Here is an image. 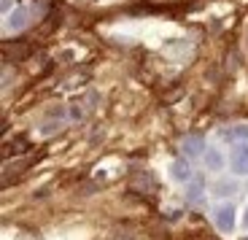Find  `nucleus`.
Returning <instances> with one entry per match:
<instances>
[{
  "instance_id": "0eeeda50",
  "label": "nucleus",
  "mask_w": 248,
  "mask_h": 240,
  "mask_svg": "<svg viewBox=\"0 0 248 240\" xmlns=\"http://www.w3.org/2000/svg\"><path fill=\"white\" fill-rule=\"evenodd\" d=\"M205 167L213 170V173L224 170V154L218 151V148H208V151H205Z\"/></svg>"
},
{
  "instance_id": "f257e3e1",
  "label": "nucleus",
  "mask_w": 248,
  "mask_h": 240,
  "mask_svg": "<svg viewBox=\"0 0 248 240\" xmlns=\"http://www.w3.org/2000/svg\"><path fill=\"white\" fill-rule=\"evenodd\" d=\"M213 224H216L218 232L230 235L232 229H235V208H232V205H218V208L213 210Z\"/></svg>"
},
{
  "instance_id": "f03ea898",
  "label": "nucleus",
  "mask_w": 248,
  "mask_h": 240,
  "mask_svg": "<svg viewBox=\"0 0 248 240\" xmlns=\"http://www.w3.org/2000/svg\"><path fill=\"white\" fill-rule=\"evenodd\" d=\"M230 165H232V173L235 176H248V141L237 143L235 148H232V154H230Z\"/></svg>"
},
{
  "instance_id": "39448f33",
  "label": "nucleus",
  "mask_w": 248,
  "mask_h": 240,
  "mask_svg": "<svg viewBox=\"0 0 248 240\" xmlns=\"http://www.w3.org/2000/svg\"><path fill=\"white\" fill-rule=\"evenodd\" d=\"M181 151H184L186 157H197V154H205L208 148H205L202 138H186V141L181 143Z\"/></svg>"
},
{
  "instance_id": "7ed1b4c3",
  "label": "nucleus",
  "mask_w": 248,
  "mask_h": 240,
  "mask_svg": "<svg viewBox=\"0 0 248 240\" xmlns=\"http://www.w3.org/2000/svg\"><path fill=\"white\" fill-rule=\"evenodd\" d=\"M218 138H221V141H227V143H243V141H248V124H235V127H230V129H221V132H218Z\"/></svg>"
},
{
  "instance_id": "6e6552de",
  "label": "nucleus",
  "mask_w": 248,
  "mask_h": 240,
  "mask_svg": "<svg viewBox=\"0 0 248 240\" xmlns=\"http://www.w3.org/2000/svg\"><path fill=\"white\" fill-rule=\"evenodd\" d=\"M243 229H248V208H246V213H243Z\"/></svg>"
},
{
  "instance_id": "1a4fd4ad",
  "label": "nucleus",
  "mask_w": 248,
  "mask_h": 240,
  "mask_svg": "<svg viewBox=\"0 0 248 240\" xmlns=\"http://www.w3.org/2000/svg\"><path fill=\"white\" fill-rule=\"evenodd\" d=\"M243 240H248V238H243Z\"/></svg>"
},
{
  "instance_id": "20e7f679",
  "label": "nucleus",
  "mask_w": 248,
  "mask_h": 240,
  "mask_svg": "<svg viewBox=\"0 0 248 240\" xmlns=\"http://www.w3.org/2000/svg\"><path fill=\"white\" fill-rule=\"evenodd\" d=\"M170 173H173V178L178 181V184H189V181H192V167H189L186 160H175L173 167H170Z\"/></svg>"
},
{
  "instance_id": "423d86ee",
  "label": "nucleus",
  "mask_w": 248,
  "mask_h": 240,
  "mask_svg": "<svg viewBox=\"0 0 248 240\" xmlns=\"http://www.w3.org/2000/svg\"><path fill=\"white\" fill-rule=\"evenodd\" d=\"M27 16H30V14H27L25 8H16L14 14H8V22H6L8 32H16V30H22V27L27 25Z\"/></svg>"
}]
</instances>
